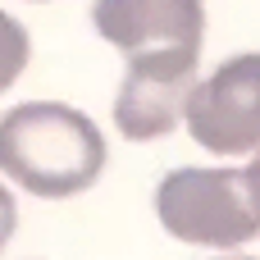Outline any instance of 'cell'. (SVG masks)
<instances>
[{"label":"cell","instance_id":"cell-1","mask_svg":"<svg viewBox=\"0 0 260 260\" xmlns=\"http://www.w3.org/2000/svg\"><path fill=\"white\" fill-rule=\"evenodd\" d=\"M105 169L101 128L59 101H27L0 119V174L32 197L64 201L87 192Z\"/></svg>","mask_w":260,"mask_h":260},{"label":"cell","instance_id":"cell-2","mask_svg":"<svg viewBox=\"0 0 260 260\" xmlns=\"http://www.w3.org/2000/svg\"><path fill=\"white\" fill-rule=\"evenodd\" d=\"M160 224L192 247H242L260 238L247 169H174L155 192Z\"/></svg>","mask_w":260,"mask_h":260},{"label":"cell","instance_id":"cell-3","mask_svg":"<svg viewBox=\"0 0 260 260\" xmlns=\"http://www.w3.org/2000/svg\"><path fill=\"white\" fill-rule=\"evenodd\" d=\"M183 123L210 155L260 151V50L233 55L210 78L192 82Z\"/></svg>","mask_w":260,"mask_h":260},{"label":"cell","instance_id":"cell-4","mask_svg":"<svg viewBox=\"0 0 260 260\" xmlns=\"http://www.w3.org/2000/svg\"><path fill=\"white\" fill-rule=\"evenodd\" d=\"M197 59L201 50L128 55V73L114 101V123L128 142H155L183 123V105L197 82Z\"/></svg>","mask_w":260,"mask_h":260},{"label":"cell","instance_id":"cell-5","mask_svg":"<svg viewBox=\"0 0 260 260\" xmlns=\"http://www.w3.org/2000/svg\"><path fill=\"white\" fill-rule=\"evenodd\" d=\"M91 23L123 55L201 50V37H206L201 0H96Z\"/></svg>","mask_w":260,"mask_h":260},{"label":"cell","instance_id":"cell-6","mask_svg":"<svg viewBox=\"0 0 260 260\" xmlns=\"http://www.w3.org/2000/svg\"><path fill=\"white\" fill-rule=\"evenodd\" d=\"M27 55H32V41H27L23 23L0 9V91H9L18 82V73L27 69Z\"/></svg>","mask_w":260,"mask_h":260},{"label":"cell","instance_id":"cell-7","mask_svg":"<svg viewBox=\"0 0 260 260\" xmlns=\"http://www.w3.org/2000/svg\"><path fill=\"white\" fill-rule=\"evenodd\" d=\"M14 224H18V206H14V197L5 192V183H0V251H5V242L14 238Z\"/></svg>","mask_w":260,"mask_h":260},{"label":"cell","instance_id":"cell-8","mask_svg":"<svg viewBox=\"0 0 260 260\" xmlns=\"http://www.w3.org/2000/svg\"><path fill=\"white\" fill-rule=\"evenodd\" d=\"M256 160L247 165V183H251V197H256V206H260V151H251Z\"/></svg>","mask_w":260,"mask_h":260},{"label":"cell","instance_id":"cell-9","mask_svg":"<svg viewBox=\"0 0 260 260\" xmlns=\"http://www.w3.org/2000/svg\"><path fill=\"white\" fill-rule=\"evenodd\" d=\"M229 260H251V256H229Z\"/></svg>","mask_w":260,"mask_h":260}]
</instances>
